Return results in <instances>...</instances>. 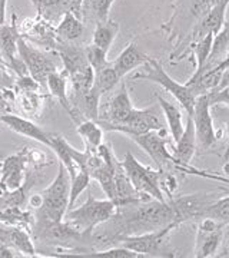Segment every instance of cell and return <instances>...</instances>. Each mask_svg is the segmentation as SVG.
I'll return each instance as SVG.
<instances>
[{
    "label": "cell",
    "instance_id": "e575fe53",
    "mask_svg": "<svg viewBox=\"0 0 229 258\" xmlns=\"http://www.w3.org/2000/svg\"><path fill=\"white\" fill-rule=\"evenodd\" d=\"M225 86H229V68L228 69H223V71L220 72L219 85H218V88H216L215 91H219V89L225 88Z\"/></svg>",
    "mask_w": 229,
    "mask_h": 258
},
{
    "label": "cell",
    "instance_id": "30bf717a",
    "mask_svg": "<svg viewBox=\"0 0 229 258\" xmlns=\"http://www.w3.org/2000/svg\"><path fill=\"white\" fill-rule=\"evenodd\" d=\"M18 53L20 59L25 62L29 75L40 85H45L47 76L53 72H57V63L55 57L50 53L39 50L37 47L28 43L23 36H20L18 43Z\"/></svg>",
    "mask_w": 229,
    "mask_h": 258
},
{
    "label": "cell",
    "instance_id": "74e56055",
    "mask_svg": "<svg viewBox=\"0 0 229 258\" xmlns=\"http://www.w3.org/2000/svg\"><path fill=\"white\" fill-rule=\"evenodd\" d=\"M6 62H5V60H3V57H2V55H0V66H6Z\"/></svg>",
    "mask_w": 229,
    "mask_h": 258
},
{
    "label": "cell",
    "instance_id": "e0dca14e",
    "mask_svg": "<svg viewBox=\"0 0 229 258\" xmlns=\"http://www.w3.org/2000/svg\"><path fill=\"white\" fill-rule=\"evenodd\" d=\"M67 81H69V76L67 74L62 71V72H53L47 76V81H46V86L49 89V92L55 96L56 99L59 101V103L63 106L66 112L70 115L72 119H76L74 116L73 106H72V102L67 98Z\"/></svg>",
    "mask_w": 229,
    "mask_h": 258
},
{
    "label": "cell",
    "instance_id": "1f68e13d",
    "mask_svg": "<svg viewBox=\"0 0 229 258\" xmlns=\"http://www.w3.org/2000/svg\"><path fill=\"white\" fill-rule=\"evenodd\" d=\"M82 257L88 258H143L142 254H137L132 249L125 248V247H113V248L106 249V251H98V252H91V254H85Z\"/></svg>",
    "mask_w": 229,
    "mask_h": 258
},
{
    "label": "cell",
    "instance_id": "5bb4252c",
    "mask_svg": "<svg viewBox=\"0 0 229 258\" xmlns=\"http://www.w3.org/2000/svg\"><path fill=\"white\" fill-rule=\"evenodd\" d=\"M196 145L198 144H196V134H195L193 119L191 115H188L183 134L172 147V149H174L172 155H174L176 168L185 169L186 166L189 165V162L192 161L193 155L196 152Z\"/></svg>",
    "mask_w": 229,
    "mask_h": 258
},
{
    "label": "cell",
    "instance_id": "484cf974",
    "mask_svg": "<svg viewBox=\"0 0 229 258\" xmlns=\"http://www.w3.org/2000/svg\"><path fill=\"white\" fill-rule=\"evenodd\" d=\"M115 0H82L81 15L92 18L96 23L109 20V12Z\"/></svg>",
    "mask_w": 229,
    "mask_h": 258
},
{
    "label": "cell",
    "instance_id": "cb8c5ba5",
    "mask_svg": "<svg viewBox=\"0 0 229 258\" xmlns=\"http://www.w3.org/2000/svg\"><path fill=\"white\" fill-rule=\"evenodd\" d=\"M219 81H220L219 71L211 69V71L203 72V74H202L201 76H198L195 81L186 82L185 85L191 89V92L195 95V98H198V96H201V95H206V93L213 92V91L218 88Z\"/></svg>",
    "mask_w": 229,
    "mask_h": 258
},
{
    "label": "cell",
    "instance_id": "7402d4cb",
    "mask_svg": "<svg viewBox=\"0 0 229 258\" xmlns=\"http://www.w3.org/2000/svg\"><path fill=\"white\" fill-rule=\"evenodd\" d=\"M213 36L215 35H206V36H203L199 40H196V42H192V45H191V49H192V53L195 56V63H196V68H195V72L193 75L189 78V81L188 82H191V81H195L198 76H201L203 74V71H205V64L208 62V57L211 55V49H212V42H213Z\"/></svg>",
    "mask_w": 229,
    "mask_h": 258
},
{
    "label": "cell",
    "instance_id": "ba28073f",
    "mask_svg": "<svg viewBox=\"0 0 229 258\" xmlns=\"http://www.w3.org/2000/svg\"><path fill=\"white\" fill-rule=\"evenodd\" d=\"M103 131L108 132H120L126 137L130 135H142L152 131H165V120L164 113L159 105H154L145 109H136L132 112L128 120L122 125H106L103 126Z\"/></svg>",
    "mask_w": 229,
    "mask_h": 258
},
{
    "label": "cell",
    "instance_id": "8992f818",
    "mask_svg": "<svg viewBox=\"0 0 229 258\" xmlns=\"http://www.w3.org/2000/svg\"><path fill=\"white\" fill-rule=\"evenodd\" d=\"M122 166L129 176L130 182L137 191L143 195H147L158 201H166L165 192L161 186V179L164 172L155 171L149 166L139 162L132 152H126L125 159L122 161Z\"/></svg>",
    "mask_w": 229,
    "mask_h": 258
},
{
    "label": "cell",
    "instance_id": "d590c367",
    "mask_svg": "<svg viewBox=\"0 0 229 258\" xmlns=\"http://www.w3.org/2000/svg\"><path fill=\"white\" fill-rule=\"evenodd\" d=\"M0 257H8V258L15 257V254H13V249L10 248L8 244H3V245H0Z\"/></svg>",
    "mask_w": 229,
    "mask_h": 258
},
{
    "label": "cell",
    "instance_id": "44dd1931",
    "mask_svg": "<svg viewBox=\"0 0 229 258\" xmlns=\"http://www.w3.org/2000/svg\"><path fill=\"white\" fill-rule=\"evenodd\" d=\"M76 132L81 135L88 149L98 151V148L103 144V129L96 120L83 119L76 123Z\"/></svg>",
    "mask_w": 229,
    "mask_h": 258
},
{
    "label": "cell",
    "instance_id": "603a6c76",
    "mask_svg": "<svg viewBox=\"0 0 229 258\" xmlns=\"http://www.w3.org/2000/svg\"><path fill=\"white\" fill-rule=\"evenodd\" d=\"M119 23L116 22H103V23H96L95 30H93V39L92 43L101 47L103 50L109 52L112 43L115 42V39L119 35Z\"/></svg>",
    "mask_w": 229,
    "mask_h": 258
},
{
    "label": "cell",
    "instance_id": "7c38bea8",
    "mask_svg": "<svg viewBox=\"0 0 229 258\" xmlns=\"http://www.w3.org/2000/svg\"><path fill=\"white\" fill-rule=\"evenodd\" d=\"M133 111H135V106L130 101L126 85H122L119 92L110 101L106 102L103 108H101L98 123L101 125V128L106 125H122L128 120Z\"/></svg>",
    "mask_w": 229,
    "mask_h": 258
},
{
    "label": "cell",
    "instance_id": "52a82bcc",
    "mask_svg": "<svg viewBox=\"0 0 229 258\" xmlns=\"http://www.w3.org/2000/svg\"><path fill=\"white\" fill-rule=\"evenodd\" d=\"M228 228L229 224H223L212 218H201L196 228L195 257H216L225 248V242L228 238Z\"/></svg>",
    "mask_w": 229,
    "mask_h": 258
},
{
    "label": "cell",
    "instance_id": "d4e9b609",
    "mask_svg": "<svg viewBox=\"0 0 229 258\" xmlns=\"http://www.w3.org/2000/svg\"><path fill=\"white\" fill-rule=\"evenodd\" d=\"M25 159L20 155L9 157L3 164V184L9 189H16L22 184V172Z\"/></svg>",
    "mask_w": 229,
    "mask_h": 258
},
{
    "label": "cell",
    "instance_id": "d6986e66",
    "mask_svg": "<svg viewBox=\"0 0 229 258\" xmlns=\"http://www.w3.org/2000/svg\"><path fill=\"white\" fill-rule=\"evenodd\" d=\"M158 105L161 106L164 118H165L168 128H169V134H171V139L176 142L178 139L181 138V135L183 134V122H182V112L179 111V108L172 103V102L166 101L164 96L158 95Z\"/></svg>",
    "mask_w": 229,
    "mask_h": 258
},
{
    "label": "cell",
    "instance_id": "9c48e42d",
    "mask_svg": "<svg viewBox=\"0 0 229 258\" xmlns=\"http://www.w3.org/2000/svg\"><path fill=\"white\" fill-rule=\"evenodd\" d=\"M212 106L209 103L208 93L201 95L196 98L195 106H193L192 119L195 125V134H196V144L202 151L211 149L219 139L220 134L216 132L213 125V116H212Z\"/></svg>",
    "mask_w": 229,
    "mask_h": 258
},
{
    "label": "cell",
    "instance_id": "8d00e7d4",
    "mask_svg": "<svg viewBox=\"0 0 229 258\" xmlns=\"http://www.w3.org/2000/svg\"><path fill=\"white\" fill-rule=\"evenodd\" d=\"M6 3L8 0H0V25L5 23V12H6Z\"/></svg>",
    "mask_w": 229,
    "mask_h": 258
},
{
    "label": "cell",
    "instance_id": "4fadbf2b",
    "mask_svg": "<svg viewBox=\"0 0 229 258\" xmlns=\"http://www.w3.org/2000/svg\"><path fill=\"white\" fill-rule=\"evenodd\" d=\"M18 26L15 25V22L12 25H0V55L3 57V60L10 66L19 76H25L28 75V68L25 62L20 59L18 53V43L20 39Z\"/></svg>",
    "mask_w": 229,
    "mask_h": 258
},
{
    "label": "cell",
    "instance_id": "6da1fadb",
    "mask_svg": "<svg viewBox=\"0 0 229 258\" xmlns=\"http://www.w3.org/2000/svg\"><path fill=\"white\" fill-rule=\"evenodd\" d=\"M106 224H109V228L105 231V235L112 241H116L125 235H137L162 230L172 224L178 227L181 225L172 203L158 200L118 207L116 214Z\"/></svg>",
    "mask_w": 229,
    "mask_h": 258
},
{
    "label": "cell",
    "instance_id": "277c9868",
    "mask_svg": "<svg viewBox=\"0 0 229 258\" xmlns=\"http://www.w3.org/2000/svg\"><path fill=\"white\" fill-rule=\"evenodd\" d=\"M145 66H146V72L133 75V79H143V81L161 85L166 92L172 95L178 101V103L185 109L186 115H192L196 98L191 92V89L185 83H179L178 81H175L172 76L166 74V71L159 60L150 59Z\"/></svg>",
    "mask_w": 229,
    "mask_h": 258
},
{
    "label": "cell",
    "instance_id": "4dcf8cb0",
    "mask_svg": "<svg viewBox=\"0 0 229 258\" xmlns=\"http://www.w3.org/2000/svg\"><path fill=\"white\" fill-rule=\"evenodd\" d=\"M83 50H85V56H86L88 63L91 64L92 69L95 72H99L101 69L112 63V62L108 60V52L101 49V47H98L96 45H93V43H91L89 46L83 47Z\"/></svg>",
    "mask_w": 229,
    "mask_h": 258
},
{
    "label": "cell",
    "instance_id": "f546056e",
    "mask_svg": "<svg viewBox=\"0 0 229 258\" xmlns=\"http://www.w3.org/2000/svg\"><path fill=\"white\" fill-rule=\"evenodd\" d=\"M91 175L86 171H78L72 178H70V191H69V210H72L73 204L79 198V195L89 186L91 184ZM67 210V211H69Z\"/></svg>",
    "mask_w": 229,
    "mask_h": 258
},
{
    "label": "cell",
    "instance_id": "7a4b0ae2",
    "mask_svg": "<svg viewBox=\"0 0 229 258\" xmlns=\"http://www.w3.org/2000/svg\"><path fill=\"white\" fill-rule=\"evenodd\" d=\"M69 191H70V175L67 169L60 162L59 172L52 181V184L42 192V205L37 208L39 222L53 224L62 222L69 210Z\"/></svg>",
    "mask_w": 229,
    "mask_h": 258
},
{
    "label": "cell",
    "instance_id": "3957f363",
    "mask_svg": "<svg viewBox=\"0 0 229 258\" xmlns=\"http://www.w3.org/2000/svg\"><path fill=\"white\" fill-rule=\"evenodd\" d=\"M116 204L112 200H96L92 197V194L88 195L86 201L74 208L66 212L64 218L66 222L76 230L82 237L91 235L92 231L96 230L102 224H106L110 218L116 214Z\"/></svg>",
    "mask_w": 229,
    "mask_h": 258
},
{
    "label": "cell",
    "instance_id": "83f0119b",
    "mask_svg": "<svg viewBox=\"0 0 229 258\" xmlns=\"http://www.w3.org/2000/svg\"><path fill=\"white\" fill-rule=\"evenodd\" d=\"M201 218H212L223 224H229V195L223 198H218L209 204L202 212Z\"/></svg>",
    "mask_w": 229,
    "mask_h": 258
},
{
    "label": "cell",
    "instance_id": "5b68a950",
    "mask_svg": "<svg viewBox=\"0 0 229 258\" xmlns=\"http://www.w3.org/2000/svg\"><path fill=\"white\" fill-rule=\"evenodd\" d=\"M178 225H168L162 230L143 232L137 235H125L120 237L115 242L125 248L132 249L137 254H142L143 257H174L175 254L168 248V238L174 232Z\"/></svg>",
    "mask_w": 229,
    "mask_h": 258
},
{
    "label": "cell",
    "instance_id": "836d02e7",
    "mask_svg": "<svg viewBox=\"0 0 229 258\" xmlns=\"http://www.w3.org/2000/svg\"><path fill=\"white\" fill-rule=\"evenodd\" d=\"M226 112V118H225V129H226V148L223 152V165L229 164V106L226 109H223Z\"/></svg>",
    "mask_w": 229,
    "mask_h": 258
},
{
    "label": "cell",
    "instance_id": "d6a6232c",
    "mask_svg": "<svg viewBox=\"0 0 229 258\" xmlns=\"http://www.w3.org/2000/svg\"><path fill=\"white\" fill-rule=\"evenodd\" d=\"M209 98V103L211 106H219V105H225L229 106V86H225L219 91H213V92L208 93Z\"/></svg>",
    "mask_w": 229,
    "mask_h": 258
},
{
    "label": "cell",
    "instance_id": "2e32d148",
    "mask_svg": "<svg viewBox=\"0 0 229 258\" xmlns=\"http://www.w3.org/2000/svg\"><path fill=\"white\" fill-rule=\"evenodd\" d=\"M152 57L147 56L140 50V47L137 46L135 42H130L126 45V47L120 52V55L112 62V66L115 68V71L123 78L126 76L129 72L135 71L140 66L145 64L150 60Z\"/></svg>",
    "mask_w": 229,
    "mask_h": 258
},
{
    "label": "cell",
    "instance_id": "8fae6325",
    "mask_svg": "<svg viewBox=\"0 0 229 258\" xmlns=\"http://www.w3.org/2000/svg\"><path fill=\"white\" fill-rule=\"evenodd\" d=\"M129 138L132 139L137 147H140L145 154H147L150 159L155 162L159 171L165 172V169L176 168L175 159L172 152L168 149V134L165 131H152L142 135H130Z\"/></svg>",
    "mask_w": 229,
    "mask_h": 258
},
{
    "label": "cell",
    "instance_id": "f1b7e54d",
    "mask_svg": "<svg viewBox=\"0 0 229 258\" xmlns=\"http://www.w3.org/2000/svg\"><path fill=\"white\" fill-rule=\"evenodd\" d=\"M5 242H9L10 245L16 247L22 252L35 255V248L32 245V241L28 237V234L22 230H9L5 231Z\"/></svg>",
    "mask_w": 229,
    "mask_h": 258
},
{
    "label": "cell",
    "instance_id": "9a60e30c",
    "mask_svg": "<svg viewBox=\"0 0 229 258\" xmlns=\"http://www.w3.org/2000/svg\"><path fill=\"white\" fill-rule=\"evenodd\" d=\"M0 122L5 123L10 131L16 132L22 137L35 139V141L49 148L52 145V142H50V135L52 134H47L46 131H43L40 126H37L36 123L32 122V120L25 119L22 116H18V115L6 113V115H0Z\"/></svg>",
    "mask_w": 229,
    "mask_h": 258
},
{
    "label": "cell",
    "instance_id": "ffe728a7",
    "mask_svg": "<svg viewBox=\"0 0 229 258\" xmlns=\"http://www.w3.org/2000/svg\"><path fill=\"white\" fill-rule=\"evenodd\" d=\"M229 52V22L223 25V28L220 29L219 32L213 36V42H212L211 55L208 57V62L205 64V71H211L216 64H219L223 57L228 55Z\"/></svg>",
    "mask_w": 229,
    "mask_h": 258
},
{
    "label": "cell",
    "instance_id": "ac0fdd59",
    "mask_svg": "<svg viewBox=\"0 0 229 258\" xmlns=\"http://www.w3.org/2000/svg\"><path fill=\"white\" fill-rule=\"evenodd\" d=\"M83 23L73 12H66L55 28L57 42H73L82 36Z\"/></svg>",
    "mask_w": 229,
    "mask_h": 258
},
{
    "label": "cell",
    "instance_id": "4316f807",
    "mask_svg": "<svg viewBox=\"0 0 229 258\" xmlns=\"http://www.w3.org/2000/svg\"><path fill=\"white\" fill-rule=\"evenodd\" d=\"M120 81H122V76L115 71V68L110 63L109 66L101 69L99 72H95V79H93L92 88L101 96H103L105 93L110 92Z\"/></svg>",
    "mask_w": 229,
    "mask_h": 258
}]
</instances>
